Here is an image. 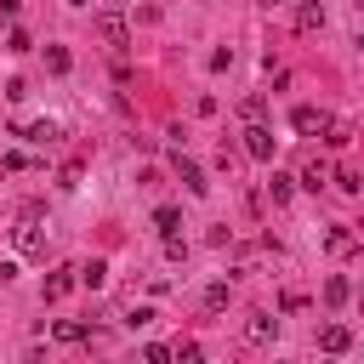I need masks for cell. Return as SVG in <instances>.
<instances>
[{
	"instance_id": "1",
	"label": "cell",
	"mask_w": 364,
	"mask_h": 364,
	"mask_svg": "<svg viewBox=\"0 0 364 364\" xmlns=\"http://www.w3.org/2000/svg\"><path fill=\"white\" fill-rule=\"evenodd\" d=\"M11 245H17V256H46V228H40V210H23V216H17Z\"/></svg>"
},
{
	"instance_id": "2",
	"label": "cell",
	"mask_w": 364,
	"mask_h": 364,
	"mask_svg": "<svg viewBox=\"0 0 364 364\" xmlns=\"http://www.w3.org/2000/svg\"><path fill=\"white\" fill-rule=\"evenodd\" d=\"M290 125H296L301 136H330V125H336V119H330L324 108H313V102H301V108L290 114Z\"/></svg>"
},
{
	"instance_id": "3",
	"label": "cell",
	"mask_w": 364,
	"mask_h": 364,
	"mask_svg": "<svg viewBox=\"0 0 364 364\" xmlns=\"http://www.w3.org/2000/svg\"><path fill=\"white\" fill-rule=\"evenodd\" d=\"M97 34H102V46H114V51H125V46H131V28H125V17H119V11H97Z\"/></svg>"
},
{
	"instance_id": "4",
	"label": "cell",
	"mask_w": 364,
	"mask_h": 364,
	"mask_svg": "<svg viewBox=\"0 0 364 364\" xmlns=\"http://www.w3.org/2000/svg\"><path fill=\"white\" fill-rule=\"evenodd\" d=\"M245 341H250V347H273V341H279V318H273V313H250V318H245Z\"/></svg>"
},
{
	"instance_id": "5",
	"label": "cell",
	"mask_w": 364,
	"mask_h": 364,
	"mask_svg": "<svg viewBox=\"0 0 364 364\" xmlns=\"http://www.w3.org/2000/svg\"><path fill=\"white\" fill-rule=\"evenodd\" d=\"M245 154H250L256 165H267V159H273V125H262V119H256V125L245 131Z\"/></svg>"
},
{
	"instance_id": "6",
	"label": "cell",
	"mask_w": 364,
	"mask_h": 364,
	"mask_svg": "<svg viewBox=\"0 0 364 364\" xmlns=\"http://www.w3.org/2000/svg\"><path fill=\"white\" fill-rule=\"evenodd\" d=\"M171 165H176V176H182V188H188L193 199H205V193H210V182H205V171H199V165H193L188 154H176Z\"/></svg>"
},
{
	"instance_id": "7",
	"label": "cell",
	"mask_w": 364,
	"mask_h": 364,
	"mask_svg": "<svg viewBox=\"0 0 364 364\" xmlns=\"http://www.w3.org/2000/svg\"><path fill=\"white\" fill-rule=\"evenodd\" d=\"M347 347H353V330L347 324H324L318 330V353H347Z\"/></svg>"
},
{
	"instance_id": "8",
	"label": "cell",
	"mask_w": 364,
	"mask_h": 364,
	"mask_svg": "<svg viewBox=\"0 0 364 364\" xmlns=\"http://www.w3.org/2000/svg\"><path fill=\"white\" fill-rule=\"evenodd\" d=\"M313 28H324V6L318 0H301L296 6V34H313Z\"/></svg>"
},
{
	"instance_id": "9",
	"label": "cell",
	"mask_w": 364,
	"mask_h": 364,
	"mask_svg": "<svg viewBox=\"0 0 364 364\" xmlns=\"http://www.w3.org/2000/svg\"><path fill=\"white\" fill-rule=\"evenodd\" d=\"M23 136H28L34 148H51V142H63V125H57V119H34Z\"/></svg>"
},
{
	"instance_id": "10",
	"label": "cell",
	"mask_w": 364,
	"mask_h": 364,
	"mask_svg": "<svg viewBox=\"0 0 364 364\" xmlns=\"http://www.w3.org/2000/svg\"><path fill=\"white\" fill-rule=\"evenodd\" d=\"M74 279H80V267H57V273L46 279V301H63V296L74 290Z\"/></svg>"
},
{
	"instance_id": "11",
	"label": "cell",
	"mask_w": 364,
	"mask_h": 364,
	"mask_svg": "<svg viewBox=\"0 0 364 364\" xmlns=\"http://www.w3.org/2000/svg\"><path fill=\"white\" fill-rule=\"evenodd\" d=\"M80 284H85V290H102V284H108V262H102V256H91V262L80 267Z\"/></svg>"
},
{
	"instance_id": "12",
	"label": "cell",
	"mask_w": 364,
	"mask_h": 364,
	"mask_svg": "<svg viewBox=\"0 0 364 364\" xmlns=\"http://www.w3.org/2000/svg\"><path fill=\"white\" fill-rule=\"evenodd\" d=\"M324 182H330V165H324V159H307V165H301V188H313V193H318Z\"/></svg>"
},
{
	"instance_id": "13",
	"label": "cell",
	"mask_w": 364,
	"mask_h": 364,
	"mask_svg": "<svg viewBox=\"0 0 364 364\" xmlns=\"http://www.w3.org/2000/svg\"><path fill=\"white\" fill-rule=\"evenodd\" d=\"M228 301H233V284H228V279H216V284H205V307H210V313H222Z\"/></svg>"
},
{
	"instance_id": "14",
	"label": "cell",
	"mask_w": 364,
	"mask_h": 364,
	"mask_svg": "<svg viewBox=\"0 0 364 364\" xmlns=\"http://www.w3.org/2000/svg\"><path fill=\"white\" fill-rule=\"evenodd\" d=\"M57 341H91V324L85 318H57Z\"/></svg>"
},
{
	"instance_id": "15",
	"label": "cell",
	"mask_w": 364,
	"mask_h": 364,
	"mask_svg": "<svg viewBox=\"0 0 364 364\" xmlns=\"http://www.w3.org/2000/svg\"><path fill=\"white\" fill-rule=\"evenodd\" d=\"M239 119H245V125L267 119V97H262V91H256V97H245V102H239Z\"/></svg>"
},
{
	"instance_id": "16",
	"label": "cell",
	"mask_w": 364,
	"mask_h": 364,
	"mask_svg": "<svg viewBox=\"0 0 364 364\" xmlns=\"http://www.w3.org/2000/svg\"><path fill=\"white\" fill-rule=\"evenodd\" d=\"M347 296H353V284H347L341 273H330V279H324V301H330V307H341Z\"/></svg>"
},
{
	"instance_id": "17",
	"label": "cell",
	"mask_w": 364,
	"mask_h": 364,
	"mask_svg": "<svg viewBox=\"0 0 364 364\" xmlns=\"http://www.w3.org/2000/svg\"><path fill=\"white\" fill-rule=\"evenodd\" d=\"M154 228H159V233H176V228H182V210H176V205H159V210H154Z\"/></svg>"
},
{
	"instance_id": "18",
	"label": "cell",
	"mask_w": 364,
	"mask_h": 364,
	"mask_svg": "<svg viewBox=\"0 0 364 364\" xmlns=\"http://www.w3.org/2000/svg\"><path fill=\"white\" fill-rule=\"evenodd\" d=\"M46 68H51V74H68V68H74V57H68L63 46H46Z\"/></svg>"
},
{
	"instance_id": "19",
	"label": "cell",
	"mask_w": 364,
	"mask_h": 364,
	"mask_svg": "<svg viewBox=\"0 0 364 364\" xmlns=\"http://www.w3.org/2000/svg\"><path fill=\"white\" fill-rule=\"evenodd\" d=\"M154 318H159V313H154V307H131V313H125V318H119V324H125V330H148V324H154Z\"/></svg>"
},
{
	"instance_id": "20",
	"label": "cell",
	"mask_w": 364,
	"mask_h": 364,
	"mask_svg": "<svg viewBox=\"0 0 364 364\" xmlns=\"http://www.w3.org/2000/svg\"><path fill=\"white\" fill-rule=\"evenodd\" d=\"M267 193H273V205H284V199H290V193H296V182H290V176H279V171H273V182H267Z\"/></svg>"
},
{
	"instance_id": "21",
	"label": "cell",
	"mask_w": 364,
	"mask_h": 364,
	"mask_svg": "<svg viewBox=\"0 0 364 364\" xmlns=\"http://www.w3.org/2000/svg\"><path fill=\"white\" fill-rule=\"evenodd\" d=\"M171 358H182V364H199V341H176V347H171Z\"/></svg>"
},
{
	"instance_id": "22",
	"label": "cell",
	"mask_w": 364,
	"mask_h": 364,
	"mask_svg": "<svg viewBox=\"0 0 364 364\" xmlns=\"http://www.w3.org/2000/svg\"><path fill=\"white\" fill-rule=\"evenodd\" d=\"M336 188H341V193H358V188H364V176H358V171H341V176H336Z\"/></svg>"
},
{
	"instance_id": "23",
	"label": "cell",
	"mask_w": 364,
	"mask_h": 364,
	"mask_svg": "<svg viewBox=\"0 0 364 364\" xmlns=\"http://www.w3.org/2000/svg\"><path fill=\"white\" fill-rule=\"evenodd\" d=\"M228 63H233V46H216V51H210V68H216V74H222V68H228Z\"/></svg>"
},
{
	"instance_id": "24",
	"label": "cell",
	"mask_w": 364,
	"mask_h": 364,
	"mask_svg": "<svg viewBox=\"0 0 364 364\" xmlns=\"http://www.w3.org/2000/svg\"><path fill=\"white\" fill-rule=\"evenodd\" d=\"M165 256H171V262H182V256H188V245H182L176 233H165Z\"/></svg>"
},
{
	"instance_id": "25",
	"label": "cell",
	"mask_w": 364,
	"mask_h": 364,
	"mask_svg": "<svg viewBox=\"0 0 364 364\" xmlns=\"http://www.w3.org/2000/svg\"><path fill=\"white\" fill-rule=\"evenodd\" d=\"M142 358H148V364H165V358H171V347H159V341H148V347H142Z\"/></svg>"
},
{
	"instance_id": "26",
	"label": "cell",
	"mask_w": 364,
	"mask_h": 364,
	"mask_svg": "<svg viewBox=\"0 0 364 364\" xmlns=\"http://www.w3.org/2000/svg\"><path fill=\"white\" fill-rule=\"evenodd\" d=\"M17 17V0H0V23H11Z\"/></svg>"
},
{
	"instance_id": "27",
	"label": "cell",
	"mask_w": 364,
	"mask_h": 364,
	"mask_svg": "<svg viewBox=\"0 0 364 364\" xmlns=\"http://www.w3.org/2000/svg\"><path fill=\"white\" fill-rule=\"evenodd\" d=\"M68 6H91V0H68Z\"/></svg>"
},
{
	"instance_id": "28",
	"label": "cell",
	"mask_w": 364,
	"mask_h": 364,
	"mask_svg": "<svg viewBox=\"0 0 364 364\" xmlns=\"http://www.w3.org/2000/svg\"><path fill=\"white\" fill-rule=\"evenodd\" d=\"M262 6H279V0H262Z\"/></svg>"
}]
</instances>
